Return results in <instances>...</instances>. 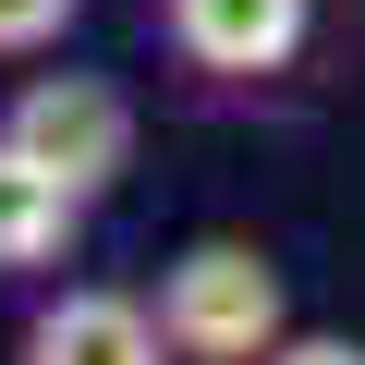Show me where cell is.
<instances>
[{
	"instance_id": "277c9868",
	"label": "cell",
	"mask_w": 365,
	"mask_h": 365,
	"mask_svg": "<svg viewBox=\"0 0 365 365\" xmlns=\"http://www.w3.org/2000/svg\"><path fill=\"white\" fill-rule=\"evenodd\" d=\"M13 365H182V353H170L158 304H134V292H98V280H73V292H49V304L25 317Z\"/></svg>"
},
{
	"instance_id": "6da1fadb",
	"label": "cell",
	"mask_w": 365,
	"mask_h": 365,
	"mask_svg": "<svg viewBox=\"0 0 365 365\" xmlns=\"http://www.w3.org/2000/svg\"><path fill=\"white\" fill-rule=\"evenodd\" d=\"M158 329H170L182 365H268L292 341V280H280L268 244L207 232V244H182L158 268Z\"/></svg>"
},
{
	"instance_id": "7a4b0ae2",
	"label": "cell",
	"mask_w": 365,
	"mask_h": 365,
	"mask_svg": "<svg viewBox=\"0 0 365 365\" xmlns=\"http://www.w3.org/2000/svg\"><path fill=\"white\" fill-rule=\"evenodd\" d=\"M0 134H13L25 158H49L73 195H110V182L134 170V98L110 73H25L13 98H0Z\"/></svg>"
},
{
	"instance_id": "5b68a950",
	"label": "cell",
	"mask_w": 365,
	"mask_h": 365,
	"mask_svg": "<svg viewBox=\"0 0 365 365\" xmlns=\"http://www.w3.org/2000/svg\"><path fill=\"white\" fill-rule=\"evenodd\" d=\"M86 207H98V195H73L49 158H25L13 134H0V280L61 268V256L86 244Z\"/></svg>"
},
{
	"instance_id": "8992f818",
	"label": "cell",
	"mask_w": 365,
	"mask_h": 365,
	"mask_svg": "<svg viewBox=\"0 0 365 365\" xmlns=\"http://www.w3.org/2000/svg\"><path fill=\"white\" fill-rule=\"evenodd\" d=\"M86 25V0H0V61H49Z\"/></svg>"
},
{
	"instance_id": "52a82bcc",
	"label": "cell",
	"mask_w": 365,
	"mask_h": 365,
	"mask_svg": "<svg viewBox=\"0 0 365 365\" xmlns=\"http://www.w3.org/2000/svg\"><path fill=\"white\" fill-rule=\"evenodd\" d=\"M268 365H365V341H353V329H292Z\"/></svg>"
},
{
	"instance_id": "3957f363",
	"label": "cell",
	"mask_w": 365,
	"mask_h": 365,
	"mask_svg": "<svg viewBox=\"0 0 365 365\" xmlns=\"http://www.w3.org/2000/svg\"><path fill=\"white\" fill-rule=\"evenodd\" d=\"M158 37L182 73H207V86H268L304 61L317 37V0H158Z\"/></svg>"
}]
</instances>
